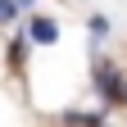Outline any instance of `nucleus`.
<instances>
[{
  "label": "nucleus",
  "instance_id": "obj_1",
  "mask_svg": "<svg viewBox=\"0 0 127 127\" xmlns=\"http://www.w3.org/2000/svg\"><path fill=\"white\" fill-rule=\"evenodd\" d=\"M91 86L104 109H127V73L114 59H104L100 50H91Z\"/></svg>",
  "mask_w": 127,
  "mask_h": 127
},
{
  "label": "nucleus",
  "instance_id": "obj_5",
  "mask_svg": "<svg viewBox=\"0 0 127 127\" xmlns=\"http://www.w3.org/2000/svg\"><path fill=\"white\" fill-rule=\"evenodd\" d=\"M18 5H14V0H0V27H9V23H18Z\"/></svg>",
  "mask_w": 127,
  "mask_h": 127
},
{
  "label": "nucleus",
  "instance_id": "obj_2",
  "mask_svg": "<svg viewBox=\"0 0 127 127\" xmlns=\"http://www.w3.org/2000/svg\"><path fill=\"white\" fill-rule=\"evenodd\" d=\"M23 32H27L32 45H55V41H59V18H50V14H32Z\"/></svg>",
  "mask_w": 127,
  "mask_h": 127
},
{
  "label": "nucleus",
  "instance_id": "obj_4",
  "mask_svg": "<svg viewBox=\"0 0 127 127\" xmlns=\"http://www.w3.org/2000/svg\"><path fill=\"white\" fill-rule=\"evenodd\" d=\"M59 127H109V118H104V109H64Z\"/></svg>",
  "mask_w": 127,
  "mask_h": 127
},
{
  "label": "nucleus",
  "instance_id": "obj_3",
  "mask_svg": "<svg viewBox=\"0 0 127 127\" xmlns=\"http://www.w3.org/2000/svg\"><path fill=\"white\" fill-rule=\"evenodd\" d=\"M27 55H32L27 32H14V36L5 41V64H9V73H14V77H23V73H27Z\"/></svg>",
  "mask_w": 127,
  "mask_h": 127
},
{
  "label": "nucleus",
  "instance_id": "obj_6",
  "mask_svg": "<svg viewBox=\"0 0 127 127\" xmlns=\"http://www.w3.org/2000/svg\"><path fill=\"white\" fill-rule=\"evenodd\" d=\"M86 32H91L95 41H100V36H109V18H104V14H91V23H86Z\"/></svg>",
  "mask_w": 127,
  "mask_h": 127
}]
</instances>
